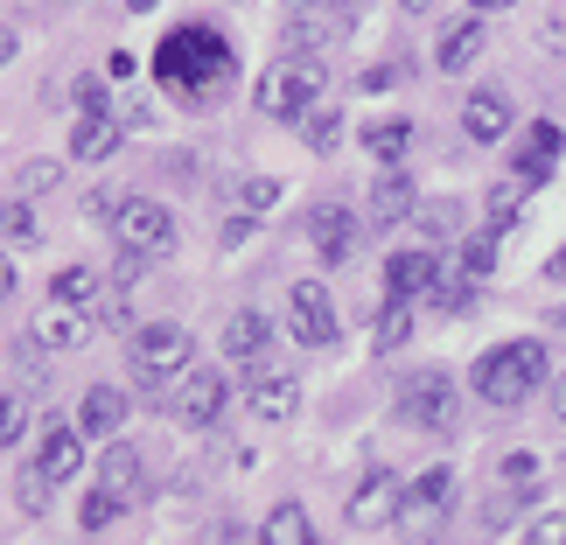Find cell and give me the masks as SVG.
Returning a JSON list of instances; mask_svg holds the SVG:
<instances>
[{"mask_svg":"<svg viewBox=\"0 0 566 545\" xmlns=\"http://www.w3.org/2000/svg\"><path fill=\"white\" fill-rule=\"evenodd\" d=\"M155 71L168 92H217L231 77V42L217 29H168L155 50Z\"/></svg>","mask_w":566,"mask_h":545,"instance_id":"cell-1","label":"cell"},{"mask_svg":"<svg viewBox=\"0 0 566 545\" xmlns=\"http://www.w3.org/2000/svg\"><path fill=\"white\" fill-rule=\"evenodd\" d=\"M546 370H553L546 343L517 336V343H504V350H490L483 364H475V391H483L490 406H517V399H532V391L546 385Z\"/></svg>","mask_w":566,"mask_h":545,"instance_id":"cell-2","label":"cell"},{"mask_svg":"<svg viewBox=\"0 0 566 545\" xmlns=\"http://www.w3.org/2000/svg\"><path fill=\"white\" fill-rule=\"evenodd\" d=\"M322 84H329V71H322L315 56H280L266 77H259V113L273 119H301L308 105L322 98Z\"/></svg>","mask_w":566,"mask_h":545,"instance_id":"cell-3","label":"cell"},{"mask_svg":"<svg viewBox=\"0 0 566 545\" xmlns=\"http://www.w3.org/2000/svg\"><path fill=\"white\" fill-rule=\"evenodd\" d=\"M113 231H119V252H140V259H168V252H176V217H168L155 196H119Z\"/></svg>","mask_w":566,"mask_h":545,"instance_id":"cell-4","label":"cell"},{"mask_svg":"<svg viewBox=\"0 0 566 545\" xmlns=\"http://www.w3.org/2000/svg\"><path fill=\"white\" fill-rule=\"evenodd\" d=\"M399 420H406V427H427V433H448L454 420H462V406H454V378H441V370H420V378L399 391Z\"/></svg>","mask_w":566,"mask_h":545,"instance_id":"cell-5","label":"cell"},{"mask_svg":"<svg viewBox=\"0 0 566 545\" xmlns=\"http://www.w3.org/2000/svg\"><path fill=\"white\" fill-rule=\"evenodd\" d=\"M189 329L182 322H147V329H134V370L140 378H182L189 370Z\"/></svg>","mask_w":566,"mask_h":545,"instance_id":"cell-6","label":"cell"},{"mask_svg":"<svg viewBox=\"0 0 566 545\" xmlns=\"http://www.w3.org/2000/svg\"><path fill=\"white\" fill-rule=\"evenodd\" d=\"M287 336L308 343V350H329L336 343V308H329V287H322V280H294L287 287Z\"/></svg>","mask_w":566,"mask_h":545,"instance_id":"cell-7","label":"cell"},{"mask_svg":"<svg viewBox=\"0 0 566 545\" xmlns=\"http://www.w3.org/2000/svg\"><path fill=\"white\" fill-rule=\"evenodd\" d=\"M224 406H231V385H224V370H196V364H189L182 378H176V391H168V412H176L182 427H210Z\"/></svg>","mask_w":566,"mask_h":545,"instance_id":"cell-8","label":"cell"},{"mask_svg":"<svg viewBox=\"0 0 566 545\" xmlns=\"http://www.w3.org/2000/svg\"><path fill=\"white\" fill-rule=\"evenodd\" d=\"M448 504H454V469H427V475H412L406 496H399V525L406 532H433L448 517Z\"/></svg>","mask_w":566,"mask_h":545,"instance_id":"cell-9","label":"cell"},{"mask_svg":"<svg viewBox=\"0 0 566 545\" xmlns=\"http://www.w3.org/2000/svg\"><path fill=\"white\" fill-rule=\"evenodd\" d=\"M399 475H385V469H371L357 483V496H350V532H385V525H399Z\"/></svg>","mask_w":566,"mask_h":545,"instance_id":"cell-10","label":"cell"},{"mask_svg":"<svg viewBox=\"0 0 566 545\" xmlns=\"http://www.w3.org/2000/svg\"><path fill=\"white\" fill-rule=\"evenodd\" d=\"M308 238H315V252L329 259V266H343V259L364 245V224H357V210H350V203H315Z\"/></svg>","mask_w":566,"mask_h":545,"instance_id":"cell-11","label":"cell"},{"mask_svg":"<svg viewBox=\"0 0 566 545\" xmlns=\"http://www.w3.org/2000/svg\"><path fill=\"white\" fill-rule=\"evenodd\" d=\"M412 210H420V189H412V176L399 161H385L371 182V224H406Z\"/></svg>","mask_w":566,"mask_h":545,"instance_id":"cell-12","label":"cell"},{"mask_svg":"<svg viewBox=\"0 0 566 545\" xmlns=\"http://www.w3.org/2000/svg\"><path fill=\"white\" fill-rule=\"evenodd\" d=\"M35 469L50 475V483H71V475L84 469V427L56 420L50 433H42V448H35Z\"/></svg>","mask_w":566,"mask_h":545,"instance_id":"cell-13","label":"cell"},{"mask_svg":"<svg viewBox=\"0 0 566 545\" xmlns=\"http://www.w3.org/2000/svg\"><path fill=\"white\" fill-rule=\"evenodd\" d=\"M433 280H441V259H433V252H420V245H412V252H391V259H385V287H391V301H412V294H427Z\"/></svg>","mask_w":566,"mask_h":545,"instance_id":"cell-14","label":"cell"},{"mask_svg":"<svg viewBox=\"0 0 566 545\" xmlns=\"http://www.w3.org/2000/svg\"><path fill=\"white\" fill-rule=\"evenodd\" d=\"M483 42H490V35H483V21H475V14H469V21H448L441 42H433V63L454 77V71H469V63L483 56Z\"/></svg>","mask_w":566,"mask_h":545,"instance_id":"cell-15","label":"cell"},{"mask_svg":"<svg viewBox=\"0 0 566 545\" xmlns=\"http://www.w3.org/2000/svg\"><path fill=\"white\" fill-rule=\"evenodd\" d=\"M245 406L259 412V420H287V412L301 406V385L287 378V370H259L252 391H245Z\"/></svg>","mask_w":566,"mask_h":545,"instance_id":"cell-16","label":"cell"},{"mask_svg":"<svg viewBox=\"0 0 566 545\" xmlns=\"http://www.w3.org/2000/svg\"><path fill=\"white\" fill-rule=\"evenodd\" d=\"M266 343H273V329H266V315H259V308H238V315L224 322L231 364H259V357H266Z\"/></svg>","mask_w":566,"mask_h":545,"instance_id":"cell-17","label":"cell"},{"mask_svg":"<svg viewBox=\"0 0 566 545\" xmlns=\"http://www.w3.org/2000/svg\"><path fill=\"white\" fill-rule=\"evenodd\" d=\"M119 420H126V391H113V385H92V391H84V412H77L84 433H98V441H119Z\"/></svg>","mask_w":566,"mask_h":545,"instance_id":"cell-18","label":"cell"},{"mask_svg":"<svg viewBox=\"0 0 566 545\" xmlns=\"http://www.w3.org/2000/svg\"><path fill=\"white\" fill-rule=\"evenodd\" d=\"M462 134H469V140H483V147H490V140H504V134H511V105L496 98V92H475V98L462 105Z\"/></svg>","mask_w":566,"mask_h":545,"instance_id":"cell-19","label":"cell"},{"mask_svg":"<svg viewBox=\"0 0 566 545\" xmlns=\"http://www.w3.org/2000/svg\"><path fill=\"white\" fill-rule=\"evenodd\" d=\"M119 147V119L113 113H84L77 134H71V161H105Z\"/></svg>","mask_w":566,"mask_h":545,"instance_id":"cell-20","label":"cell"},{"mask_svg":"<svg viewBox=\"0 0 566 545\" xmlns=\"http://www.w3.org/2000/svg\"><path fill=\"white\" fill-rule=\"evenodd\" d=\"M35 336L50 343V350H84V343H92V322H84L77 308H63V301H50V315L35 322Z\"/></svg>","mask_w":566,"mask_h":545,"instance_id":"cell-21","label":"cell"},{"mask_svg":"<svg viewBox=\"0 0 566 545\" xmlns=\"http://www.w3.org/2000/svg\"><path fill=\"white\" fill-rule=\"evenodd\" d=\"M559 140H566L559 126H553V119H538L532 134H525V155H517V176H525V182H546V176H553V155H559Z\"/></svg>","mask_w":566,"mask_h":545,"instance_id":"cell-22","label":"cell"},{"mask_svg":"<svg viewBox=\"0 0 566 545\" xmlns=\"http://www.w3.org/2000/svg\"><path fill=\"white\" fill-rule=\"evenodd\" d=\"M259 545H315V525L301 504H273L266 525H259Z\"/></svg>","mask_w":566,"mask_h":545,"instance_id":"cell-23","label":"cell"},{"mask_svg":"<svg viewBox=\"0 0 566 545\" xmlns=\"http://www.w3.org/2000/svg\"><path fill=\"white\" fill-rule=\"evenodd\" d=\"M496 231H504V224H483V231H462V238H454V259H462L469 280H490V266H496Z\"/></svg>","mask_w":566,"mask_h":545,"instance_id":"cell-24","label":"cell"},{"mask_svg":"<svg viewBox=\"0 0 566 545\" xmlns=\"http://www.w3.org/2000/svg\"><path fill=\"white\" fill-rule=\"evenodd\" d=\"M412 224H420L433 245H448V238H462L469 224H462V203H448V196H433V203H420L412 210Z\"/></svg>","mask_w":566,"mask_h":545,"instance_id":"cell-25","label":"cell"},{"mask_svg":"<svg viewBox=\"0 0 566 545\" xmlns=\"http://www.w3.org/2000/svg\"><path fill=\"white\" fill-rule=\"evenodd\" d=\"M98 483L113 490V496H134V490H140V454L126 448V441H119V448H105V462H98Z\"/></svg>","mask_w":566,"mask_h":545,"instance_id":"cell-26","label":"cell"},{"mask_svg":"<svg viewBox=\"0 0 566 545\" xmlns=\"http://www.w3.org/2000/svg\"><path fill=\"white\" fill-rule=\"evenodd\" d=\"M427 301H433V308H441V315H469L475 287H469V273H462V266H441V280H433V287H427Z\"/></svg>","mask_w":566,"mask_h":545,"instance_id":"cell-27","label":"cell"},{"mask_svg":"<svg viewBox=\"0 0 566 545\" xmlns=\"http://www.w3.org/2000/svg\"><path fill=\"white\" fill-rule=\"evenodd\" d=\"M364 147H371L378 161H399L406 147H412V126L406 119H371V126H364Z\"/></svg>","mask_w":566,"mask_h":545,"instance_id":"cell-28","label":"cell"},{"mask_svg":"<svg viewBox=\"0 0 566 545\" xmlns=\"http://www.w3.org/2000/svg\"><path fill=\"white\" fill-rule=\"evenodd\" d=\"M92 294H98V273H92V266H63V273L50 280V301H63V308H84Z\"/></svg>","mask_w":566,"mask_h":545,"instance_id":"cell-29","label":"cell"},{"mask_svg":"<svg viewBox=\"0 0 566 545\" xmlns=\"http://www.w3.org/2000/svg\"><path fill=\"white\" fill-rule=\"evenodd\" d=\"M301 134H308L315 155H336V147H343V113H322V105H308V113H301Z\"/></svg>","mask_w":566,"mask_h":545,"instance_id":"cell-30","label":"cell"},{"mask_svg":"<svg viewBox=\"0 0 566 545\" xmlns=\"http://www.w3.org/2000/svg\"><path fill=\"white\" fill-rule=\"evenodd\" d=\"M0 238H8V245H42L35 210L29 203H0Z\"/></svg>","mask_w":566,"mask_h":545,"instance_id":"cell-31","label":"cell"},{"mask_svg":"<svg viewBox=\"0 0 566 545\" xmlns=\"http://www.w3.org/2000/svg\"><path fill=\"white\" fill-rule=\"evenodd\" d=\"M525 176L517 182H490V224H517V210H525Z\"/></svg>","mask_w":566,"mask_h":545,"instance_id":"cell-32","label":"cell"},{"mask_svg":"<svg viewBox=\"0 0 566 545\" xmlns=\"http://www.w3.org/2000/svg\"><path fill=\"white\" fill-rule=\"evenodd\" d=\"M119 511H126V496H113V490L98 483L92 496H84V511H77V517H84V532H105V525H113Z\"/></svg>","mask_w":566,"mask_h":545,"instance_id":"cell-33","label":"cell"},{"mask_svg":"<svg viewBox=\"0 0 566 545\" xmlns=\"http://www.w3.org/2000/svg\"><path fill=\"white\" fill-rule=\"evenodd\" d=\"M29 433V399L21 391H0V448H14Z\"/></svg>","mask_w":566,"mask_h":545,"instance_id":"cell-34","label":"cell"},{"mask_svg":"<svg viewBox=\"0 0 566 545\" xmlns=\"http://www.w3.org/2000/svg\"><path fill=\"white\" fill-rule=\"evenodd\" d=\"M50 490H56V483H50V475H42L35 462L14 475V496H21V511H50Z\"/></svg>","mask_w":566,"mask_h":545,"instance_id":"cell-35","label":"cell"},{"mask_svg":"<svg viewBox=\"0 0 566 545\" xmlns=\"http://www.w3.org/2000/svg\"><path fill=\"white\" fill-rule=\"evenodd\" d=\"M406 336H412V308H406V301H391V308L378 315V350H399Z\"/></svg>","mask_w":566,"mask_h":545,"instance_id":"cell-36","label":"cell"},{"mask_svg":"<svg viewBox=\"0 0 566 545\" xmlns=\"http://www.w3.org/2000/svg\"><path fill=\"white\" fill-rule=\"evenodd\" d=\"M56 182H63V161H29V168H21V196H42Z\"/></svg>","mask_w":566,"mask_h":545,"instance_id":"cell-37","label":"cell"},{"mask_svg":"<svg viewBox=\"0 0 566 545\" xmlns=\"http://www.w3.org/2000/svg\"><path fill=\"white\" fill-rule=\"evenodd\" d=\"M238 203H245V210H266V203H280V182L273 176H245V182H238Z\"/></svg>","mask_w":566,"mask_h":545,"instance_id":"cell-38","label":"cell"},{"mask_svg":"<svg viewBox=\"0 0 566 545\" xmlns=\"http://www.w3.org/2000/svg\"><path fill=\"white\" fill-rule=\"evenodd\" d=\"M525 545H566V511H546V517L525 532Z\"/></svg>","mask_w":566,"mask_h":545,"instance_id":"cell-39","label":"cell"},{"mask_svg":"<svg viewBox=\"0 0 566 545\" xmlns=\"http://www.w3.org/2000/svg\"><path fill=\"white\" fill-rule=\"evenodd\" d=\"M77 105H84V113H105V84L98 77H77Z\"/></svg>","mask_w":566,"mask_h":545,"instance_id":"cell-40","label":"cell"},{"mask_svg":"<svg viewBox=\"0 0 566 545\" xmlns=\"http://www.w3.org/2000/svg\"><path fill=\"white\" fill-rule=\"evenodd\" d=\"M245 231H252V217H231V224L217 231V238H224V252H231V245H245Z\"/></svg>","mask_w":566,"mask_h":545,"instance_id":"cell-41","label":"cell"},{"mask_svg":"<svg viewBox=\"0 0 566 545\" xmlns=\"http://www.w3.org/2000/svg\"><path fill=\"white\" fill-rule=\"evenodd\" d=\"M14 294V266H8V252H0V301Z\"/></svg>","mask_w":566,"mask_h":545,"instance_id":"cell-42","label":"cell"},{"mask_svg":"<svg viewBox=\"0 0 566 545\" xmlns=\"http://www.w3.org/2000/svg\"><path fill=\"white\" fill-rule=\"evenodd\" d=\"M14 50H21V35H14V29H0V63H8Z\"/></svg>","mask_w":566,"mask_h":545,"instance_id":"cell-43","label":"cell"},{"mask_svg":"<svg viewBox=\"0 0 566 545\" xmlns=\"http://www.w3.org/2000/svg\"><path fill=\"white\" fill-rule=\"evenodd\" d=\"M546 280H566V252H553V259H546Z\"/></svg>","mask_w":566,"mask_h":545,"instance_id":"cell-44","label":"cell"},{"mask_svg":"<svg viewBox=\"0 0 566 545\" xmlns=\"http://www.w3.org/2000/svg\"><path fill=\"white\" fill-rule=\"evenodd\" d=\"M553 420H559V427H566V385H559V391H553Z\"/></svg>","mask_w":566,"mask_h":545,"instance_id":"cell-45","label":"cell"},{"mask_svg":"<svg viewBox=\"0 0 566 545\" xmlns=\"http://www.w3.org/2000/svg\"><path fill=\"white\" fill-rule=\"evenodd\" d=\"M469 8H475V14H490V8H511V0H469Z\"/></svg>","mask_w":566,"mask_h":545,"instance_id":"cell-46","label":"cell"},{"mask_svg":"<svg viewBox=\"0 0 566 545\" xmlns=\"http://www.w3.org/2000/svg\"><path fill=\"white\" fill-rule=\"evenodd\" d=\"M287 8H294V14H301V8H329V0H287Z\"/></svg>","mask_w":566,"mask_h":545,"instance_id":"cell-47","label":"cell"},{"mask_svg":"<svg viewBox=\"0 0 566 545\" xmlns=\"http://www.w3.org/2000/svg\"><path fill=\"white\" fill-rule=\"evenodd\" d=\"M126 8H134V14H147V8H155V0H126Z\"/></svg>","mask_w":566,"mask_h":545,"instance_id":"cell-48","label":"cell"},{"mask_svg":"<svg viewBox=\"0 0 566 545\" xmlns=\"http://www.w3.org/2000/svg\"><path fill=\"white\" fill-rule=\"evenodd\" d=\"M553 329H559V336H566V308H559V315H553Z\"/></svg>","mask_w":566,"mask_h":545,"instance_id":"cell-49","label":"cell"},{"mask_svg":"<svg viewBox=\"0 0 566 545\" xmlns=\"http://www.w3.org/2000/svg\"><path fill=\"white\" fill-rule=\"evenodd\" d=\"M399 8H427V0H399Z\"/></svg>","mask_w":566,"mask_h":545,"instance_id":"cell-50","label":"cell"},{"mask_svg":"<svg viewBox=\"0 0 566 545\" xmlns=\"http://www.w3.org/2000/svg\"><path fill=\"white\" fill-rule=\"evenodd\" d=\"M329 8H343V0H329Z\"/></svg>","mask_w":566,"mask_h":545,"instance_id":"cell-51","label":"cell"}]
</instances>
